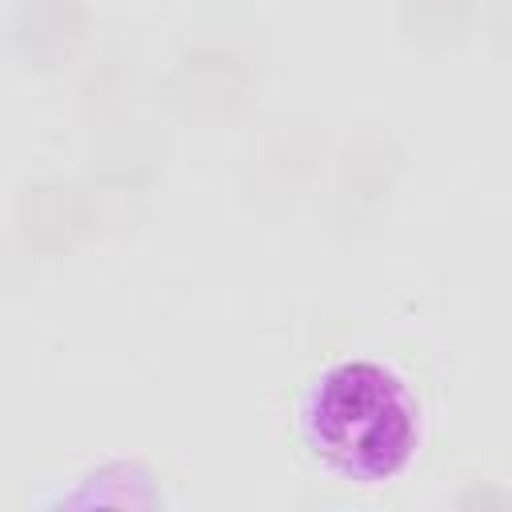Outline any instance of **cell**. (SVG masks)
<instances>
[{"label":"cell","instance_id":"obj_1","mask_svg":"<svg viewBox=\"0 0 512 512\" xmlns=\"http://www.w3.org/2000/svg\"><path fill=\"white\" fill-rule=\"evenodd\" d=\"M300 432L332 476L384 484L416 456L420 412L392 368L376 360H340L312 380L300 408Z\"/></svg>","mask_w":512,"mask_h":512}]
</instances>
